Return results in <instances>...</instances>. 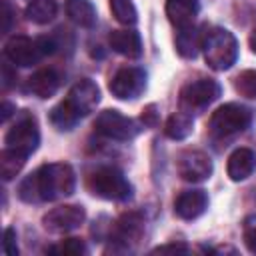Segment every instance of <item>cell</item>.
<instances>
[{
    "label": "cell",
    "instance_id": "6da1fadb",
    "mask_svg": "<svg viewBox=\"0 0 256 256\" xmlns=\"http://www.w3.org/2000/svg\"><path fill=\"white\" fill-rule=\"evenodd\" d=\"M74 190H76V174L74 168L66 162L44 164L18 184V196L28 204L54 202L58 198L72 196Z\"/></svg>",
    "mask_w": 256,
    "mask_h": 256
},
{
    "label": "cell",
    "instance_id": "7a4b0ae2",
    "mask_svg": "<svg viewBox=\"0 0 256 256\" xmlns=\"http://www.w3.org/2000/svg\"><path fill=\"white\" fill-rule=\"evenodd\" d=\"M202 52H204L206 64L212 70L224 72L232 68L238 60V42L234 34L226 28H220V26L206 28L202 38Z\"/></svg>",
    "mask_w": 256,
    "mask_h": 256
},
{
    "label": "cell",
    "instance_id": "3957f363",
    "mask_svg": "<svg viewBox=\"0 0 256 256\" xmlns=\"http://www.w3.org/2000/svg\"><path fill=\"white\" fill-rule=\"evenodd\" d=\"M86 186L94 196L102 200L126 202L132 198V184L114 166H100L92 170L86 178Z\"/></svg>",
    "mask_w": 256,
    "mask_h": 256
},
{
    "label": "cell",
    "instance_id": "277c9868",
    "mask_svg": "<svg viewBox=\"0 0 256 256\" xmlns=\"http://www.w3.org/2000/svg\"><path fill=\"white\" fill-rule=\"evenodd\" d=\"M252 122V112L250 108L238 104V102H228L218 106L210 120H208V130L212 134V138L218 140H228L234 138L236 134L244 132Z\"/></svg>",
    "mask_w": 256,
    "mask_h": 256
},
{
    "label": "cell",
    "instance_id": "5b68a950",
    "mask_svg": "<svg viewBox=\"0 0 256 256\" xmlns=\"http://www.w3.org/2000/svg\"><path fill=\"white\" fill-rule=\"evenodd\" d=\"M222 88L212 78H198L182 86L180 90V110L190 112L192 116L206 110L214 100H218Z\"/></svg>",
    "mask_w": 256,
    "mask_h": 256
},
{
    "label": "cell",
    "instance_id": "8992f818",
    "mask_svg": "<svg viewBox=\"0 0 256 256\" xmlns=\"http://www.w3.org/2000/svg\"><path fill=\"white\" fill-rule=\"evenodd\" d=\"M4 144H6V148L22 152L24 156H30L32 152H36V148L40 144V130H38L36 118L30 112H22L16 118V122L8 128V132L4 136Z\"/></svg>",
    "mask_w": 256,
    "mask_h": 256
},
{
    "label": "cell",
    "instance_id": "52a82bcc",
    "mask_svg": "<svg viewBox=\"0 0 256 256\" xmlns=\"http://www.w3.org/2000/svg\"><path fill=\"white\" fill-rule=\"evenodd\" d=\"M94 130L108 140L128 142L140 132V124L118 110H102L94 120Z\"/></svg>",
    "mask_w": 256,
    "mask_h": 256
},
{
    "label": "cell",
    "instance_id": "ba28073f",
    "mask_svg": "<svg viewBox=\"0 0 256 256\" xmlns=\"http://www.w3.org/2000/svg\"><path fill=\"white\" fill-rule=\"evenodd\" d=\"M108 90L118 100H136L146 90V72L138 66H124L114 72Z\"/></svg>",
    "mask_w": 256,
    "mask_h": 256
},
{
    "label": "cell",
    "instance_id": "9c48e42d",
    "mask_svg": "<svg viewBox=\"0 0 256 256\" xmlns=\"http://www.w3.org/2000/svg\"><path fill=\"white\" fill-rule=\"evenodd\" d=\"M176 170L186 182H204L210 178L214 166L204 150H184L176 160Z\"/></svg>",
    "mask_w": 256,
    "mask_h": 256
},
{
    "label": "cell",
    "instance_id": "30bf717a",
    "mask_svg": "<svg viewBox=\"0 0 256 256\" xmlns=\"http://www.w3.org/2000/svg\"><path fill=\"white\" fill-rule=\"evenodd\" d=\"M84 220H86V212H84L82 206H76V204L56 206V208L48 210V212L42 216L44 228L50 230V232H56V234L72 232V230L80 228Z\"/></svg>",
    "mask_w": 256,
    "mask_h": 256
},
{
    "label": "cell",
    "instance_id": "8fae6325",
    "mask_svg": "<svg viewBox=\"0 0 256 256\" xmlns=\"http://www.w3.org/2000/svg\"><path fill=\"white\" fill-rule=\"evenodd\" d=\"M144 234V216L140 212H124L110 228V240L120 246V250H130Z\"/></svg>",
    "mask_w": 256,
    "mask_h": 256
},
{
    "label": "cell",
    "instance_id": "7c38bea8",
    "mask_svg": "<svg viewBox=\"0 0 256 256\" xmlns=\"http://www.w3.org/2000/svg\"><path fill=\"white\" fill-rule=\"evenodd\" d=\"M4 56L10 64L28 68V66H34L42 58V52H40L36 40L28 38L24 34H16V36H10L8 42L4 44Z\"/></svg>",
    "mask_w": 256,
    "mask_h": 256
},
{
    "label": "cell",
    "instance_id": "4fadbf2b",
    "mask_svg": "<svg viewBox=\"0 0 256 256\" xmlns=\"http://www.w3.org/2000/svg\"><path fill=\"white\" fill-rule=\"evenodd\" d=\"M64 100L80 118H84L96 110L100 102V88L90 78H82L68 90V96Z\"/></svg>",
    "mask_w": 256,
    "mask_h": 256
},
{
    "label": "cell",
    "instance_id": "5bb4252c",
    "mask_svg": "<svg viewBox=\"0 0 256 256\" xmlns=\"http://www.w3.org/2000/svg\"><path fill=\"white\" fill-rule=\"evenodd\" d=\"M208 208V194L202 188L184 190L174 200V212L182 220H194L202 216Z\"/></svg>",
    "mask_w": 256,
    "mask_h": 256
},
{
    "label": "cell",
    "instance_id": "9a60e30c",
    "mask_svg": "<svg viewBox=\"0 0 256 256\" xmlns=\"http://www.w3.org/2000/svg\"><path fill=\"white\" fill-rule=\"evenodd\" d=\"M108 44L116 54L124 58L136 60L142 56V38L136 30H112L108 36Z\"/></svg>",
    "mask_w": 256,
    "mask_h": 256
},
{
    "label": "cell",
    "instance_id": "2e32d148",
    "mask_svg": "<svg viewBox=\"0 0 256 256\" xmlns=\"http://www.w3.org/2000/svg\"><path fill=\"white\" fill-rule=\"evenodd\" d=\"M58 88H60V74L54 68H40L26 82V90L42 100L54 96Z\"/></svg>",
    "mask_w": 256,
    "mask_h": 256
},
{
    "label": "cell",
    "instance_id": "e0dca14e",
    "mask_svg": "<svg viewBox=\"0 0 256 256\" xmlns=\"http://www.w3.org/2000/svg\"><path fill=\"white\" fill-rule=\"evenodd\" d=\"M200 12L198 0H166V16L174 28L192 26Z\"/></svg>",
    "mask_w": 256,
    "mask_h": 256
},
{
    "label": "cell",
    "instance_id": "ac0fdd59",
    "mask_svg": "<svg viewBox=\"0 0 256 256\" xmlns=\"http://www.w3.org/2000/svg\"><path fill=\"white\" fill-rule=\"evenodd\" d=\"M206 28H198V26H186V28H178L174 44H176V52L182 58H196L198 52L202 50V38H204Z\"/></svg>",
    "mask_w": 256,
    "mask_h": 256
},
{
    "label": "cell",
    "instance_id": "d6986e66",
    "mask_svg": "<svg viewBox=\"0 0 256 256\" xmlns=\"http://www.w3.org/2000/svg\"><path fill=\"white\" fill-rule=\"evenodd\" d=\"M254 168H256V154L250 148H236L228 156L226 172H228L230 180H234V182L246 180L254 172Z\"/></svg>",
    "mask_w": 256,
    "mask_h": 256
},
{
    "label": "cell",
    "instance_id": "ffe728a7",
    "mask_svg": "<svg viewBox=\"0 0 256 256\" xmlns=\"http://www.w3.org/2000/svg\"><path fill=\"white\" fill-rule=\"evenodd\" d=\"M66 14L80 28H92L96 24V8L90 0H66Z\"/></svg>",
    "mask_w": 256,
    "mask_h": 256
},
{
    "label": "cell",
    "instance_id": "44dd1931",
    "mask_svg": "<svg viewBox=\"0 0 256 256\" xmlns=\"http://www.w3.org/2000/svg\"><path fill=\"white\" fill-rule=\"evenodd\" d=\"M192 128H194V118L190 112L186 110H178L176 114H172L166 124H164V134L172 140H184L192 134Z\"/></svg>",
    "mask_w": 256,
    "mask_h": 256
},
{
    "label": "cell",
    "instance_id": "7402d4cb",
    "mask_svg": "<svg viewBox=\"0 0 256 256\" xmlns=\"http://www.w3.org/2000/svg\"><path fill=\"white\" fill-rule=\"evenodd\" d=\"M24 14L34 24H48L58 14V2L56 0H30L26 4Z\"/></svg>",
    "mask_w": 256,
    "mask_h": 256
},
{
    "label": "cell",
    "instance_id": "603a6c76",
    "mask_svg": "<svg viewBox=\"0 0 256 256\" xmlns=\"http://www.w3.org/2000/svg\"><path fill=\"white\" fill-rule=\"evenodd\" d=\"M26 158L28 156H24L22 152H16L12 148H4L0 152V174H2V180L4 182L12 180L22 170V166L26 164Z\"/></svg>",
    "mask_w": 256,
    "mask_h": 256
},
{
    "label": "cell",
    "instance_id": "cb8c5ba5",
    "mask_svg": "<svg viewBox=\"0 0 256 256\" xmlns=\"http://www.w3.org/2000/svg\"><path fill=\"white\" fill-rule=\"evenodd\" d=\"M80 116L66 104V100H62L60 104H56L50 110V122L56 130H72L78 124Z\"/></svg>",
    "mask_w": 256,
    "mask_h": 256
},
{
    "label": "cell",
    "instance_id": "d4e9b609",
    "mask_svg": "<svg viewBox=\"0 0 256 256\" xmlns=\"http://www.w3.org/2000/svg\"><path fill=\"white\" fill-rule=\"evenodd\" d=\"M110 2V10H112V16L124 24V26H132L136 24L138 20V12H136V6L132 0H108Z\"/></svg>",
    "mask_w": 256,
    "mask_h": 256
},
{
    "label": "cell",
    "instance_id": "484cf974",
    "mask_svg": "<svg viewBox=\"0 0 256 256\" xmlns=\"http://www.w3.org/2000/svg\"><path fill=\"white\" fill-rule=\"evenodd\" d=\"M234 90L240 96L254 100L256 98V70H242L234 78Z\"/></svg>",
    "mask_w": 256,
    "mask_h": 256
},
{
    "label": "cell",
    "instance_id": "4316f807",
    "mask_svg": "<svg viewBox=\"0 0 256 256\" xmlns=\"http://www.w3.org/2000/svg\"><path fill=\"white\" fill-rule=\"evenodd\" d=\"M48 252L52 254H64V256H80L86 252V244L80 238H66L62 242H58L56 246L48 248Z\"/></svg>",
    "mask_w": 256,
    "mask_h": 256
},
{
    "label": "cell",
    "instance_id": "83f0119b",
    "mask_svg": "<svg viewBox=\"0 0 256 256\" xmlns=\"http://www.w3.org/2000/svg\"><path fill=\"white\" fill-rule=\"evenodd\" d=\"M242 236H244V244L246 248L256 254V216H248L242 224Z\"/></svg>",
    "mask_w": 256,
    "mask_h": 256
},
{
    "label": "cell",
    "instance_id": "f1b7e54d",
    "mask_svg": "<svg viewBox=\"0 0 256 256\" xmlns=\"http://www.w3.org/2000/svg\"><path fill=\"white\" fill-rule=\"evenodd\" d=\"M2 250L8 256H16L18 254V242H16V230L12 226H8L4 230V240H2Z\"/></svg>",
    "mask_w": 256,
    "mask_h": 256
},
{
    "label": "cell",
    "instance_id": "f546056e",
    "mask_svg": "<svg viewBox=\"0 0 256 256\" xmlns=\"http://www.w3.org/2000/svg\"><path fill=\"white\" fill-rule=\"evenodd\" d=\"M2 18H4V26H2V32H10V26H12V8H10V2L8 0H2Z\"/></svg>",
    "mask_w": 256,
    "mask_h": 256
},
{
    "label": "cell",
    "instance_id": "4dcf8cb0",
    "mask_svg": "<svg viewBox=\"0 0 256 256\" xmlns=\"http://www.w3.org/2000/svg\"><path fill=\"white\" fill-rule=\"evenodd\" d=\"M152 252H190V248L186 244H164V246L154 248Z\"/></svg>",
    "mask_w": 256,
    "mask_h": 256
},
{
    "label": "cell",
    "instance_id": "1f68e13d",
    "mask_svg": "<svg viewBox=\"0 0 256 256\" xmlns=\"http://www.w3.org/2000/svg\"><path fill=\"white\" fill-rule=\"evenodd\" d=\"M12 80H16V72L12 74V72H10V64H4V66H2V88L8 90L10 84H12Z\"/></svg>",
    "mask_w": 256,
    "mask_h": 256
},
{
    "label": "cell",
    "instance_id": "d6a6232c",
    "mask_svg": "<svg viewBox=\"0 0 256 256\" xmlns=\"http://www.w3.org/2000/svg\"><path fill=\"white\" fill-rule=\"evenodd\" d=\"M0 112H2V114H0V120H2V122H6V120H8V118H10L14 112H16V106H14V104H10L8 100H4V102H2Z\"/></svg>",
    "mask_w": 256,
    "mask_h": 256
},
{
    "label": "cell",
    "instance_id": "836d02e7",
    "mask_svg": "<svg viewBox=\"0 0 256 256\" xmlns=\"http://www.w3.org/2000/svg\"><path fill=\"white\" fill-rule=\"evenodd\" d=\"M142 122H144L146 126L156 124V112H154V106H148V108H146V114H142Z\"/></svg>",
    "mask_w": 256,
    "mask_h": 256
},
{
    "label": "cell",
    "instance_id": "e575fe53",
    "mask_svg": "<svg viewBox=\"0 0 256 256\" xmlns=\"http://www.w3.org/2000/svg\"><path fill=\"white\" fill-rule=\"evenodd\" d=\"M248 44H250V50L256 54V28L250 32V38H248Z\"/></svg>",
    "mask_w": 256,
    "mask_h": 256
}]
</instances>
